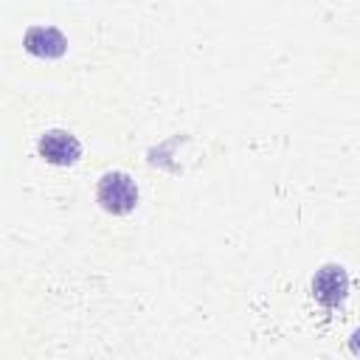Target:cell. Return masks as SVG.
Returning <instances> with one entry per match:
<instances>
[{
    "mask_svg": "<svg viewBox=\"0 0 360 360\" xmlns=\"http://www.w3.org/2000/svg\"><path fill=\"white\" fill-rule=\"evenodd\" d=\"M96 200L107 214H129L138 205V186L127 172H107L96 186Z\"/></svg>",
    "mask_w": 360,
    "mask_h": 360,
    "instance_id": "obj_1",
    "label": "cell"
},
{
    "mask_svg": "<svg viewBox=\"0 0 360 360\" xmlns=\"http://www.w3.org/2000/svg\"><path fill=\"white\" fill-rule=\"evenodd\" d=\"M309 290H312V298L323 309H338L349 295V273H346V267L338 264V262L321 264L315 270V276H312Z\"/></svg>",
    "mask_w": 360,
    "mask_h": 360,
    "instance_id": "obj_2",
    "label": "cell"
},
{
    "mask_svg": "<svg viewBox=\"0 0 360 360\" xmlns=\"http://www.w3.org/2000/svg\"><path fill=\"white\" fill-rule=\"evenodd\" d=\"M37 152L53 166H73L82 158V143L68 129H45L37 141Z\"/></svg>",
    "mask_w": 360,
    "mask_h": 360,
    "instance_id": "obj_3",
    "label": "cell"
},
{
    "mask_svg": "<svg viewBox=\"0 0 360 360\" xmlns=\"http://www.w3.org/2000/svg\"><path fill=\"white\" fill-rule=\"evenodd\" d=\"M22 45H25L28 53H34L39 59H59L68 51L65 34L53 25H31L22 37Z\"/></svg>",
    "mask_w": 360,
    "mask_h": 360,
    "instance_id": "obj_4",
    "label": "cell"
},
{
    "mask_svg": "<svg viewBox=\"0 0 360 360\" xmlns=\"http://www.w3.org/2000/svg\"><path fill=\"white\" fill-rule=\"evenodd\" d=\"M349 349H352V354L360 357V326L352 332V338H349Z\"/></svg>",
    "mask_w": 360,
    "mask_h": 360,
    "instance_id": "obj_5",
    "label": "cell"
}]
</instances>
